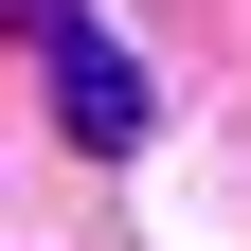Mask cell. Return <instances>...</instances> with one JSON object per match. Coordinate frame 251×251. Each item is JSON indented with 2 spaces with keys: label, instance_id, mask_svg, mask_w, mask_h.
Returning a JSON list of instances; mask_svg holds the SVG:
<instances>
[{
  "label": "cell",
  "instance_id": "1",
  "mask_svg": "<svg viewBox=\"0 0 251 251\" xmlns=\"http://www.w3.org/2000/svg\"><path fill=\"white\" fill-rule=\"evenodd\" d=\"M18 36H36V72H54V126H72V144H144V72L90 36L72 0H18Z\"/></svg>",
  "mask_w": 251,
  "mask_h": 251
}]
</instances>
